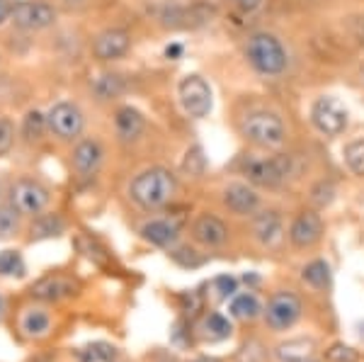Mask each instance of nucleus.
<instances>
[{
  "label": "nucleus",
  "mask_w": 364,
  "mask_h": 362,
  "mask_svg": "<svg viewBox=\"0 0 364 362\" xmlns=\"http://www.w3.org/2000/svg\"><path fill=\"white\" fill-rule=\"evenodd\" d=\"M175 195H178V178L161 166L146 168L129 183V197L141 212H158L168 207Z\"/></svg>",
  "instance_id": "obj_1"
},
{
  "label": "nucleus",
  "mask_w": 364,
  "mask_h": 362,
  "mask_svg": "<svg viewBox=\"0 0 364 362\" xmlns=\"http://www.w3.org/2000/svg\"><path fill=\"white\" fill-rule=\"evenodd\" d=\"M250 66L265 75H279L287 68V51L274 34L257 32L248 39L245 46Z\"/></svg>",
  "instance_id": "obj_2"
},
{
  "label": "nucleus",
  "mask_w": 364,
  "mask_h": 362,
  "mask_svg": "<svg viewBox=\"0 0 364 362\" xmlns=\"http://www.w3.org/2000/svg\"><path fill=\"white\" fill-rule=\"evenodd\" d=\"M291 161L287 156H250L243 161V175L257 188L274 190L289 178Z\"/></svg>",
  "instance_id": "obj_3"
},
{
  "label": "nucleus",
  "mask_w": 364,
  "mask_h": 362,
  "mask_svg": "<svg viewBox=\"0 0 364 362\" xmlns=\"http://www.w3.org/2000/svg\"><path fill=\"white\" fill-rule=\"evenodd\" d=\"M17 212L22 214V219H37L39 214H44L51 204V192L44 183L34 178H20L10 188V200H8Z\"/></svg>",
  "instance_id": "obj_4"
},
{
  "label": "nucleus",
  "mask_w": 364,
  "mask_h": 362,
  "mask_svg": "<svg viewBox=\"0 0 364 362\" xmlns=\"http://www.w3.org/2000/svg\"><path fill=\"white\" fill-rule=\"evenodd\" d=\"M304 314V307H301V299L289 289H279L269 297L267 307L262 309V316H265V324L274 334H284V331L294 329L299 324Z\"/></svg>",
  "instance_id": "obj_5"
},
{
  "label": "nucleus",
  "mask_w": 364,
  "mask_h": 362,
  "mask_svg": "<svg viewBox=\"0 0 364 362\" xmlns=\"http://www.w3.org/2000/svg\"><path fill=\"white\" fill-rule=\"evenodd\" d=\"M243 134H245V139L255 146H262V149H277V146L284 142V122H282L274 112L260 110V112H252L245 117Z\"/></svg>",
  "instance_id": "obj_6"
},
{
  "label": "nucleus",
  "mask_w": 364,
  "mask_h": 362,
  "mask_svg": "<svg viewBox=\"0 0 364 362\" xmlns=\"http://www.w3.org/2000/svg\"><path fill=\"white\" fill-rule=\"evenodd\" d=\"M311 122L321 134L326 137H338L348 129V122H350V112L338 97L333 95H323L318 100L314 102L311 107Z\"/></svg>",
  "instance_id": "obj_7"
},
{
  "label": "nucleus",
  "mask_w": 364,
  "mask_h": 362,
  "mask_svg": "<svg viewBox=\"0 0 364 362\" xmlns=\"http://www.w3.org/2000/svg\"><path fill=\"white\" fill-rule=\"evenodd\" d=\"M178 95H180V105L190 117L195 119H204L209 112H211V87L202 75L192 73V75H185L180 80V87H178Z\"/></svg>",
  "instance_id": "obj_8"
},
{
  "label": "nucleus",
  "mask_w": 364,
  "mask_h": 362,
  "mask_svg": "<svg viewBox=\"0 0 364 362\" xmlns=\"http://www.w3.org/2000/svg\"><path fill=\"white\" fill-rule=\"evenodd\" d=\"M80 289L78 280L68 277V275H61V272H49L44 275L42 280L29 287V297L34 302H42V304H58V302H66L70 297H75Z\"/></svg>",
  "instance_id": "obj_9"
},
{
  "label": "nucleus",
  "mask_w": 364,
  "mask_h": 362,
  "mask_svg": "<svg viewBox=\"0 0 364 362\" xmlns=\"http://www.w3.org/2000/svg\"><path fill=\"white\" fill-rule=\"evenodd\" d=\"M10 22L15 27L25 29V32H37V29L54 25L56 10L49 3H39V0H17V3H13Z\"/></svg>",
  "instance_id": "obj_10"
},
{
  "label": "nucleus",
  "mask_w": 364,
  "mask_h": 362,
  "mask_svg": "<svg viewBox=\"0 0 364 362\" xmlns=\"http://www.w3.org/2000/svg\"><path fill=\"white\" fill-rule=\"evenodd\" d=\"M17 331L27 341H44L54 331V312L49 309V304L32 302L17 314Z\"/></svg>",
  "instance_id": "obj_11"
},
{
  "label": "nucleus",
  "mask_w": 364,
  "mask_h": 362,
  "mask_svg": "<svg viewBox=\"0 0 364 362\" xmlns=\"http://www.w3.org/2000/svg\"><path fill=\"white\" fill-rule=\"evenodd\" d=\"M46 124L54 137H58L61 142H73L83 134L85 119L83 112L78 110V105L73 102H56L54 107L46 115Z\"/></svg>",
  "instance_id": "obj_12"
},
{
  "label": "nucleus",
  "mask_w": 364,
  "mask_h": 362,
  "mask_svg": "<svg viewBox=\"0 0 364 362\" xmlns=\"http://www.w3.org/2000/svg\"><path fill=\"white\" fill-rule=\"evenodd\" d=\"M323 231H326V226H323L321 214L316 212V209H306V212H301L294 217L289 231H287V236H289V243L294 248L306 250V248H314L316 243L321 241Z\"/></svg>",
  "instance_id": "obj_13"
},
{
  "label": "nucleus",
  "mask_w": 364,
  "mask_h": 362,
  "mask_svg": "<svg viewBox=\"0 0 364 362\" xmlns=\"http://www.w3.org/2000/svg\"><path fill=\"white\" fill-rule=\"evenodd\" d=\"M192 238L204 248H221L228 241V226L214 214H199L192 221Z\"/></svg>",
  "instance_id": "obj_14"
},
{
  "label": "nucleus",
  "mask_w": 364,
  "mask_h": 362,
  "mask_svg": "<svg viewBox=\"0 0 364 362\" xmlns=\"http://www.w3.org/2000/svg\"><path fill=\"white\" fill-rule=\"evenodd\" d=\"M129 46H132V37H129L127 29H105V32H100L95 37V42H92V51H95V56L100 61H117V58H122L129 51Z\"/></svg>",
  "instance_id": "obj_15"
},
{
  "label": "nucleus",
  "mask_w": 364,
  "mask_h": 362,
  "mask_svg": "<svg viewBox=\"0 0 364 362\" xmlns=\"http://www.w3.org/2000/svg\"><path fill=\"white\" fill-rule=\"evenodd\" d=\"M252 238L265 248L277 246L284 238V221H282L279 212L265 209V212L255 214V219H252Z\"/></svg>",
  "instance_id": "obj_16"
},
{
  "label": "nucleus",
  "mask_w": 364,
  "mask_h": 362,
  "mask_svg": "<svg viewBox=\"0 0 364 362\" xmlns=\"http://www.w3.org/2000/svg\"><path fill=\"white\" fill-rule=\"evenodd\" d=\"M70 163H73V171L80 178H92V175H97L100 166H102V146L95 139H83V142L75 144Z\"/></svg>",
  "instance_id": "obj_17"
},
{
  "label": "nucleus",
  "mask_w": 364,
  "mask_h": 362,
  "mask_svg": "<svg viewBox=\"0 0 364 362\" xmlns=\"http://www.w3.org/2000/svg\"><path fill=\"white\" fill-rule=\"evenodd\" d=\"M224 204L228 212L238 214V217H248V214H255L257 207H260V195L250 185L231 183L224 188Z\"/></svg>",
  "instance_id": "obj_18"
},
{
  "label": "nucleus",
  "mask_w": 364,
  "mask_h": 362,
  "mask_svg": "<svg viewBox=\"0 0 364 362\" xmlns=\"http://www.w3.org/2000/svg\"><path fill=\"white\" fill-rule=\"evenodd\" d=\"M139 233L144 241L151 243V246L170 248V246H175L180 238V224L175 219H151L141 226Z\"/></svg>",
  "instance_id": "obj_19"
},
{
  "label": "nucleus",
  "mask_w": 364,
  "mask_h": 362,
  "mask_svg": "<svg viewBox=\"0 0 364 362\" xmlns=\"http://www.w3.org/2000/svg\"><path fill=\"white\" fill-rule=\"evenodd\" d=\"M114 129L122 142H134L146 129V119L136 107H119L114 115Z\"/></svg>",
  "instance_id": "obj_20"
},
{
  "label": "nucleus",
  "mask_w": 364,
  "mask_h": 362,
  "mask_svg": "<svg viewBox=\"0 0 364 362\" xmlns=\"http://www.w3.org/2000/svg\"><path fill=\"white\" fill-rule=\"evenodd\" d=\"M316 355V343L311 338H291L274 348V358L279 362H309Z\"/></svg>",
  "instance_id": "obj_21"
},
{
  "label": "nucleus",
  "mask_w": 364,
  "mask_h": 362,
  "mask_svg": "<svg viewBox=\"0 0 364 362\" xmlns=\"http://www.w3.org/2000/svg\"><path fill=\"white\" fill-rule=\"evenodd\" d=\"M228 316L236 321H255L257 316H262V304L252 292H240V294H233L231 304H228Z\"/></svg>",
  "instance_id": "obj_22"
},
{
  "label": "nucleus",
  "mask_w": 364,
  "mask_h": 362,
  "mask_svg": "<svg viewBox=\"0 0 364 362\" xmlns=\"http://www.w3.org/2000/svg\"><path fill=\"white\" fill-rule=\"evenodd\" d=\"M301 280L316 292L328 289V287H331V280H333L331 265H328L326 260H311L309 265L301 270Z\"/></svg>",
  "instance_id": "obj_23"
},
{
  "label": "nucleus",
  "mask_w": 364,
  "mask_h": 362,
  "mask_svg": "<svg viewBox=\"0 0 364 362\" xmlns=\"http://www.w3.org/2000/svg\"><path fill=\"white\" fill-rule=\"evenodd\" d=\"M199 329H202V336L209 338V341H224V338L231 336L233 326H231V321H228V316H224L221 312H209Z\"/></svg>",
  "instance_id": "obj_24"
},
{
  "label": "nucleus",
  "mask_w": 364,
  "mask_h": 362,
  "mask_svg": "<svg viewBox=\"0 0 364 362\" xmlns=\"http://www.w3.org/2000/svg\"><path fill=\"white\" fill-rule=\"evenodd\" d=\"M20 231H22V214L10 202L0 204V241H10V238L20 236Z\"/></svg>",
  "instance_id": "obj_25"
},
{
  "label": "nucleus",
  "mask_w": 364,
  "mask_h": 362,
  "mask_svg": "<svg viewBox=\"0 0 364 362\" xmlns=\"http://www.w3.org/2000/svg\"><path fill=\"white\" fill-rule=\"evenodd\" d=\"M78 362H117L119 358V350L109 343H90V346L78 350Z\"/></svg>",
  "instance_id": "obj_26"
},
{
  "label": "nucleus",
  "mask_w": 364,
  "mask_h": 362,
  "mask_svg": "<svg viewBox=\"0 0 364 362\" xmlns=\"http://www.w3.org/2000/svg\"><path fill=\"white\" fill-rule=\"evenodd\" d=\"M92 90H95V95L100 100H114V97L124 90V80L114 73H105L92 80Z\"/></svg>",
  "instance_id": "obj_27"
},
{
  "label": "nucleus",
  "mask_w": 364,
  "mask_h": 362,
  "mask_svg": "<svg viewBox=\"0 0 364 362\" xmlns=\"http://www.w3.org/2000/svg\"><path fill=\"white\" fill-rule=\"evenodd\" d=\"M343 161L348 166V171L357 178H364V139H355L345 146L343 151Z\"/></svg>",
  "instance_id": "obj_28"
},
{
  "label": "nucleus",
  "mask_w": 364,
  "mask_h": 362,
  "mask_svg": "<svg viewBox=\"0 0 364 362\" xmlns=\"http://www.w3.org/2000/svg\"><path fill=\"white\" fill-rule=\"evenodd\" d=\"M63 231V221L56 214H39L32 224V238H54Z\"/></svg>",
  "instance_id": "obj_29"
},
{
  "label": "nucleus",
  "mask_w": 364,
  "mask_h": 362,
  "mask_svg": "<svg viewBox=\"0 0 364 362\" xmlns=\"http://www.w3.org/2000/svg\"><path fill=\"white\" fill-rule=\"evenodd\" d=\"M27 270L20 250H3L0 253V277H22Z\"/></svg>",
  "instance_id": "obj_30"
},
{
  "label": "nucleus",
  "mask_w": 364,
  "mask_h": 362,
  "mask_svg": "<svg viewBox=\"0 0 364 362\" xmlns=\"http://www.w3.org/2000/svg\"><path fill=\"white\" fill-rule=\"evenodd\" d=\"M46 129H49L46 117L39 112V110H29L25 115V122H22V134H25L27 142H39Z\"/></svg>",
  "instance_id": "obj_31"
},
{
  "label": "nucleus",
  "mask_w": 364,
  "mask_h": 362,
  "mask_svg": "<svg viewBox=\"0 0 364 362\" xmlns=\"http://www.w3.org/2000/svg\"><path fill=\"white\" fill-rule=\"evenodd\" d=\"M204 168H207V159H204L202 146H192V149L187 151V156H185L182 171H185L187 175H192V178H199V175L204 173Z\"/></svg>",
  "instance_id": "obj_32"
},
{
  "label": "nucleus",
  "mask_w": 364,
  "mask_h": 362,
  "mask_svg": "<svg viewBox=\"0 0 364 362\" xmlns=\"http://www.w3.org/2000/svg\"><path fill=\"white\" fill-rule=\"evenodd\" d=\"M333 200H336V185L333 183H318L314 190H311V202H314L318 209L328 207Z\"/></svg>",
  "instance_id": "obj_33"
},
{
  "label": "nucleus",
  "mask_w": 364,
  "mask_h": 362,
  "mask_svg": "<svg viewBox=\"0 0 364 362\" xmlns=\"http://www.w3.org/2000/svg\"><path fill=\"white\" fill-rule=\"evenodd\" d=\"M15 144V127L8 117L0 115V156H5Z\"/></svg>",
  "instance_id": "obj_34"
},
{
  "label": "nucleus",
  "mask_w": 364,
  "mask_h": 362,
  "mask_svg": "<svg viewBox=\"0 0 364 362\" xmlns=\"http://www.w3.org/2000/svg\"><path fill=\"white\" fill-rule=\"evenodd\" d=\"M328 360L331 362H357V350L355 348H350V346H345V343H336V346H331L328 348Z\"/></svg>",
  "instance_id": "obj_35"
},
{
  "label": "nucleus",
  "mask_w": 364,
  "mask_h": 362,
  "mask_svg": "<svg viewBox=\"0 0 364 362\" xmlns=\"http://www.w3.org/2000/svg\"><path fill=\"white\" fill-rule=\"evenodd\" d=\"M233 5H236L238 10H243V13H255L262 5V0H233Z\"/></svg>",
  "instance_id": "obj_36"
},
{
  "label": "nucleus",
  "mask_w": 364,
  "mask_h": 362,
  "mask_svg": "<svg viewBox=\"0 0 364 362\" xmlns=\"http://www.w3.org/2000/svg\"><path fill=\"white\" fill-rule=\"evenodd\" d=\"M10 13H13V3L10 0H0V27L10 20Z\"/></svg>",
  "instance_id": "obj_37"
},
{
  "label": "nucleus",
  "mask_w": 364,
  "mask_h": 362,
  "mask_svg": "<svg viewBox=\"0 0 364 362\" xmlns=\"http://www.w3.org/2000/svg\"><path fill=\"white\" fill-rule=\"evenodd\" d=\"M182 51H185V49H182V44H170L168 49H166V56H168V58H173V61H175V58H180V56H182Z\"/></svg>",
  "instance_id": "obj_38"
},
{
  "label": "nucleus",
  "mask_w": 364,
  "mask_h": 362,
  "mask_svg": "<svg viewBox=\"0 0 364 362\" xmlns=\"http://www.w3.org/2000/svg\"><path fill=\"white\" fill-rule=\"evenodd\" d=\"M5 312H8V307H5V297L0 294V324H3V319H5Z\"/></svg>",
  "instance_id": "obj_39"
},
{
  "label": "nucleus",
  "mask_w": 364,
  "mask_h": 362,
  "mask_svg": "<svg viewBox=\"0 0 364 362\" xmlns=\"http://www.w3.org/2000/svg\"><path fill=\"white\" fill-rule=\"evenodd\" d=\"M192 362H219V360H214V358H197V360H192Z\"/></svg>",
  "instance_id": "obj_40"
},
{
  "label": "nucleus",
  "mask_w": 364,
  "mask_h": 362,
  "mask_svg": "<svg viewBox=\"0 0 364 362\" xmlns=\"http://www.w3.org/2000/svg\"><path fill=\"white\" fill-rule=\"evenodd\" d=\"M68 5H78V3H83V0H66Z\"/></svg>",
  "instance_id": "obj_41"
},
{
  "label": "nucleus",
  "mask_w": 364,
  "mask_h": 362,
  "mask_svg": "<svg viewBox=\"0 0 364 362\" xmlns=\"http://www.w3.org/2000/svg\"><path fill=\"white\" fill-rule=\"evenodd\" d=\"M309 362H318V360H316V358H311V360H309Z\"/></svg>",
  "instance_id": "obj_42"
}]
</instances>
